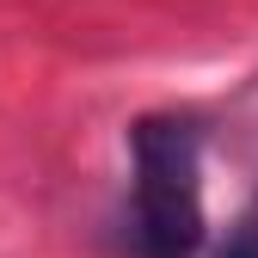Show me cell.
I'll return each mask as SVG.
<instances>
[{"label": "cell", "mask_w": 258, "mask_h": 258, "mask_svg": "<svg viewBox=\"0 0 258 258\" xmlns=\"http://www.w3.org/2000/svg\"><path fill=\"white\" fill-rule=\"evenodd\" d=\"M215 258H258V190H252V203L234 215V228L215 246Z\"/></svg>", "instance_id": "cell-2"}, {"label": "cell", "mask_w": 258, "mask_h": 258, "mask_svg": "<svg viewBox=\"0 0 258 258\" xmlns=\"http://www.w3.org/2000/svg\"><path fill=\"white\" fill-rule=\"evenodd\" d=\"M203 136L190 117H142L129 129V258H197L203 252Z\"/></svg>", "instance_id": "cell-1"}]
</instances>
